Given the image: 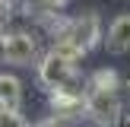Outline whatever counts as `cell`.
Listing matches in <instances>:
<instances>
[{
  "mask_svg": "<svg viewBox=\"0 0 130 127\" xmlns=\"http://www.w3.org/2000/svg\"><path fill=\"white\" fill-rule=\"evenodd\" d=\"M51 41H54L51 44L54 51L67 54L70 60H79V57H86L99 41H105V35H102V19L95 16V13L60 19L57 29H54V35H51Z\"/></svg>",
  "mask_w": 130,
  "mask_h": 127,
  "instance_id": "6da1fadb",
  "label": "cell"
},
{
  "mask_svg": "<svg viewBox=\"0 0 130 127\" xmlns=\"http://www.w3.org/2000/svg\"><path fill=\"white\" fill-rule=\"evenodd\" d=\"M38 67V83H41L48 92H57V89H63L67 83H73L76 76V60H70L67 54H60V51H44L41 60L35 64Z\"/></svg>",
  "mask_w": 130,
  "mask_h": 127,
  "instance_id": "7a4b0ae2",
  "label": "cell"
},
{
  "mask_svg": "<svg viewBox=\"0 0 130 127\" xmlns=\"http://www.w3.org/2000/svg\"><path fill=\"white\" fill-rule=\"evenodd\" d=\"M86 105H89V118L99 127H114L124 111L121 92H99V89H86Z\"/></svg>",
  "mask_w": 130,
  "mask_h": 127,
  "instance_id": "3957f363",
  "label": "cell"
},
{
  "mask_svg": "<svg viewBox=\"0 0 130 127\" xmlns=\"http://www.w3.org/2000/svg\"><path fill=\"white\" fill-rule=\"evenodd\" d=\"M51 118L63 121V124H76V121L89 118V105H86V92H51Z\"/></svg>",
  "mask_w": 130,
  "mask_h": 127,
  "instance_id": "277c9868",
  "label": "cell"
},
{
  "mask_svg": "<svg viewBox=\"0 0 130 127\" xmlns=\"http://www.w3.org/2000/svg\"><path fill=\"white\" fill-rule=\"evenodd\" d=\"M41 60V51H38V38L32 32H10V41H6V64L13 67H29V64Z\"/></svg>",
  "mask_w": 130,
  "mask_h": 127,
  "instance_id": "5b68a950",
  "label": "cell"
},
{
  "mask_svg": "<svg viewBox=\"0 0 130 127\" xmlns=\"http://www.w3.org/2000/svg\"><path fill=\"white\" fill-rule=\"evenodd\" d=\"M105 48L111 54H127L130 51V13H121V16L111 19L105 32Z\"/></svg>",
  "mask_w": 130,
  "mask_h": 127,
  "instance_id": "8992f818",
  "label": "cell"
},
{
  "mask_svg": "<svg viewBox=\"0 0 130 127\" xmlns=\"http://www.w3.org/2000/svg\"><path fill=\"white\" fill-rule=\"evenodd\" d=\"M0 105L6 111H19L22 105V83L13 73H0Z\"/></svg>",
  "mask_w": 130,
  "mask_h": 127,
  "instance_id": "52a82bcc",
  "label": "cell"
},
{
  "mask_svg": "<svg viewBox=\"0 0 130 127\" xmlns=\"http://www.w3.org/2000/svg\"><path fill=\"white\" fill-rule=\"evenodd\" d=\"M86 89H99V92H121L124 83H121V76L114 73V70L102 67V70H95V73L86 80Z\"/></svg>",
  "mask_w": 130,
  "mask_h": 127,
  "instance_id": "ba28073f",
  "label": "cell"
},
{
  "mask_svg": "<svg viewBox=\"0 0 130 127\" xmlns=\"http://www.w3.org/2000/svg\"><path fill=\"white\" fill-rule=\"evenodd\" d=\"M70 0H25L22 10H29L35 19H44V16H60L63 10H67Z\"/></svg>",
  "mask_w": 130,
  "mask_h": 127,
  "instance_id": "9c48e42d",
  "label": "cell"
},
{
  "mask_svg": "<svg viewBox=\"0 0 130 127\" xmlns=\"http://www.w3.org/2000/svg\"><path fill=\"white\" fill-rule=\"evenodd\" d=\"M0 127H29V124L22 121L19 111H6L3 108V111H0Z\"/></svg>",
  "mask_w": 130,
  "mask_h": 127,
  "instance_id": "30bf717a",
  "label": "cell"
},
{
  "mask_svg": "<svg viewBox=\"0 0 130 127\" xmlns=\"http://www.w3.org/2000/svg\"><path fill=\"white\" fill-rule=\"evenodd\" d=\"M6 41H10V32L0 25V64H6Z\"/></svg>",
  "mask_w": 130,
  "mask_h": 127,
  "instance_id": "8fae6325",
  "label": "cell"
},
{
  "mask_svg": "<svg viewBox=\"0 0 130 127\" xmlns=\"http://www.w3.org/2000/svg\"><path fill=\"white\" fill-rule=\"evenodd\" d=\"M29 127H67V124L57 121V118H44V121H35V124H29Z\"/></svg>",
  "mask_w": 130,
  "mask_h": 127,
  "instance_id": "7c38bea8",
  "label": "cell"
}]
</instances>
